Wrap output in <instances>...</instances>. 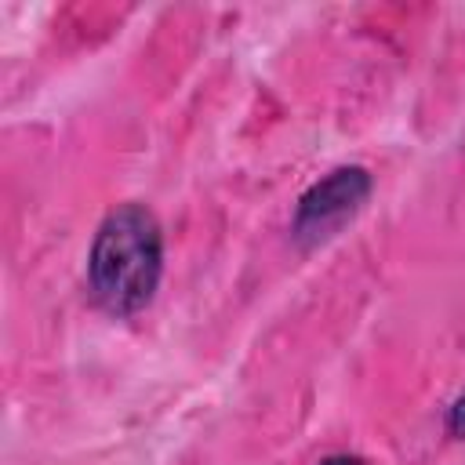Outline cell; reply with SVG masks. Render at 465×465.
Segmentation results:
<instances>
[{
  "mask_svg": "<svg viewBox=\"0 0 465 465\" xmlns=\"http://www.w3.org/2000/svg\"><path fill=\"white\" fill-rule=\"evenodd\" d=\"M163 276V229L145 203L113 207L87 251L91 298L109 316L142 312Z\"/></svg>",
  "mask_w": 465,
  "mask_h": 465,
  "instance_id": "1",
  "label": "cell"
},
{
  "mask_svg": "<svg viewBox=\"0 0 465 465\" xmlns=\"http://www.w3.org/2000/svg\"><path fill=\"white\" fill-rule=\"evenodd\" d=\"M371 196V174L367 167H356V163H345V167H334L327 171L320 182H312L298 207H294V222H291V236L298 243H323L331 240Z\"/></svg>",
  "mask_w": 465,
  "mask_h": 465,
  "instance_id": "2",
  "label": "cell"
},
{
  "mask_svg": "<svg viewBox=\"0 0 465 465\" xmlns=\"http://www.w3.org/2000/svg\"><path fill=\"white\" fill-rule=\"evenodd\" d=\"M447 432L458 436V440H465V392L447 407Z\"/></svg>",
  "mask_w": 465,
  "mask_h": 465,
  "instance_id": "3",
  "label": "cell"
},
{
  "mask_svg": "<svg viewBox=\"0 0 465 465\" xmlns=\"http://www.w3.org/2000/svg\"><path fill=\"white\" fill-rule=\"evenodd\" d=\"M320 465H363L356 454H327Z\"/></svg>",
  "mask_w": 465,
  "mask_h": 465,
  "instance_id": "4",
  "label": "cell"
}]
</instances>
